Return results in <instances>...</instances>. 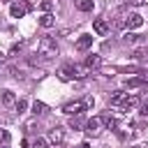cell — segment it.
<instances>
[{
    "instance_id": "9c48e42d",
    "label": "cell",
    "mask_w": 148,
    "mask_h": 148,
    "mask_svg": "<svg viewBox=\"0 0 148 148\" xmlns=\"http://www.w3.org/2000/svg\"><path fill=\"white\" fill-rule=\"evenodd\" d=\"M90 46H92V37H90V35H81V37L76 39V49H79V51H88Z\"/></svg>"
},
{
    "instance_id": "3957f363",
    "label": "cell",
    "mask_w": 148,
    "mask_h": 148,
    "mask_svg": "<svg viewBox=\"0 0 148 148\" xmlns=\"http://www.w3.org/2000/svg\"><path fill=\"white\" fill-rule=\"evenodd\" d=\"M62 111H65L67 116H81V113L86 111V104H83V102H69V104L62 106Z\"/></svg>"
},
{
    "instance_id": "f1b7e54d",
    "label": "cell",
    "mask_w": 148,
    "mask_h": 148,
    "mask_svg": "<svg viewBox=\"0 0 148 148\" xmlns=\"http://www.w3.org/2000/svg\"><path fill=\"white\" fill-rule=\"evenodd\" d=\"M0 148H9V146H0Z\"/></svg>"
},
{
    "instance_id": "8992f818",
    "label": "cell",
    "mask_w": 148,
    "mask_h": 148,
    "mask_svg": "<svg viewBox=\"0 0 148 148\" xmlns=\"http://www.w3.org/2000/svg\"><path fill=\"white\" fill-rule=\"evenodd\" d=\"M69 72H72V79H86L90 69L86 65H69Z\"/></svg>"
},
{
    "instance_id": "cb8c5ba5",
    "label": "cell",
    "mask_w": 148,
    "mask_h": 148,
    "mask_svg": "<svg viewBox=\"0 0 148 148\" xmlns=\"http://www.w3.org/2000/svg\"><path fill=\"white\" fill-rule=\"evenodd\" d=\"M146 53H148V46H143V49H136V51H134V58H139V60H141V58H146Z\"/></svg>"
},
{
    "instance_id": "83f0119b",
    "label": "cell",
    "mask_w": 148,
    "mask_h": 148,
    "mask_svg": "<svg viewBox=\"0 0 148 148\" xmlns=\"http://www.w3.org/2000/svg\"><path fill=\"white\" fill-rule=\"evenodd\" d=\"M2 62H5V53H0V65H2Z\"/></svg>"
},
{
    "instance_id": "6da1fadb",
    "label": "cell",
    "mask_w": 148,
    "mask_h": 148,
    "mask_svg": "<svg viewBox=\"0 0 148 148\" xmlns=\"http://www.w3.org/2000/svg\"><path fill=\"white\" fill-rule=\"evenodd\" d=\"M37 51H39V56H42V58L51 60V58H56V56H58V44H56V39H53V37H42V39L37 42Z\"/></svg>"
},
{
    "instance_id": "7a4b0ae2",
    "label": "cell",
    "mask_w": 148,
    "mask_h": 148,
    "mask_svg": "<svg viewBox=\"0 0 148 148\" xmlns=\"http://www.w3.org/2000/svg\"><path fill=\"white\" fill-rule=\"evenodd\" d=\"M28 12H30V9H28V5H23V2H12V5H9V16H12V18H23Z\"/></svg>"
},
{
    "instance_id": "d6986e66",
    "label": "cell",
    "mask_w": 148,
    "mask_h": 148,
    "mask_svg": "<svg viewBox=\"0 0 148 148\" xmlns=\"http://www.w3.org/2000/svg\"><path fill=\"white\" fill-rule=\"evenodd\" d=\"M32 113H35V116L46 113V104H44V102H35V104H32Z\"/></svg>"
},
{
    "instance_id": "2e32d148",
    "label": "cell",
    "mask_w": 148,
    "mask_h": 148,
    "mask_svg": "<svg viewBox=\"0 0 148 148\" xmlns=\"http://www.w3.org/2000/svg\"><path fill=\"white\" fill-rule=\"evenodd\" d=\"M99 118H102V123H104V125H106L109 130H116V127H118V120H116V118H111L109 113H102Z\"/></svg>"
},
{
    "instance_id": "30bf717a",
    "label": "cell",
    "mask_w": 148,
    "mask_h": 148,
    "mask_svg": "<svg viewBox=\"0 0 148 148\" xmlns=\"http://www.w3.org/2000/svg\"><path fill=\"white\" fill-rule=\"evenodd\" d=\"M83 65H86L88 69H97V67L102 65V58H99L97 53H90V56L86 58V62H83Z\"/></svg>"
},
{
    "instance_id": "484cf974",
    "label": "cell",
    "mask_w": 148,
    "mask_h": 148,
    "mask_svg": "<svg viewBox=\"0 0 148 148\" xmlns=\"http://www.w3.org/2000/svg\"><path fill=\"white\" fill-rule=\"evenodd\" d=\"M69 127H72V130H76V127H81V120H79L76 116H72V120H69Z\"/></svg>"
},
{
    "instance_id": "d4e9b609",
    "label": "cell",
    "mask_w": 148,
    "mask_h": 148,
    "mask_svg": "<svg viewBox=\"0 0 148 148\" xmlns=\"http://www.w3.org/2000/svg\"><path fill=\"white\" fill-rule=\"evenodd\" d=\"M83 104H86V109H92V106H95V97H92V95H88V97L83 99Z\"/></svg>"
},
{
    "instance_id": "8fae6325",
    "label": "cell",
    "mask_w": 148,
    "mask_h": 148,
    "mask_svg": "<svg viewBox=\"0 0 148 148\" xmlns=\"http://www.w3.org/2000/svg\"><path fill=\"white\" fill-rule=\"evenodd\" d=\"M143 86H146V79L143 76H132V79L125 81V88H130V90L132 88H143Z\"/></svg>"
},
{
    "instance_id": "277c9868",
    "label": "cell",
    "mask_w": 148,
    "mask_h": 148,
    "mask_svg": "<svg viewBox=\"0 0 148 148\" xmlns=\"http://www.w3.org/2000/svg\"><path fill=\"white\" fill-rule=\"evenodd\" d=\"M143 25V16L141 14H127L125 16V28H130V30H134V28H141Z\"/></svg>"
},
{
    "instance_id": "4316f807",
    "label": "cell",
    "mask_w": 148,
    "mask_h": 148,
    "mask_svg": "<svg viewBox=\"0 0 148 148\" xmlns=\"http://www.w3.org/2000/svg\"><path fill=\"white\" fill-rule=\"evenodd\" d=\"M130 2H132V5H146L148 0H130Z\"/></svg>"
},
{
    "instance_id": "e0dca14e",
    "label": "cell",
    "mask_w": 148,
    "mask_h": 148,
    "mask_svg": "<svg viewBox=\"0 0 148 148\" xmlns=\"http://www.w3.org/2000/svg\"><path fill=\"white\" fill-rule=\"evenodd\" d=\"M37 7H39L44 14H51V12H53V0H39Z\"/></svg>"
},
{
    "instance_id": "52a82bcc",
    "label": "cell",
    "mask_w": 148,
    "mask_h": 148,
    "mask_svg": "<svg viewBox=\"0 0 148 148\" xmlns=\"http://www.w3.org/2000/svg\"><path fill=\"white\" fill-rule=\"evenodd\" d=\"M49 139H51L53 143H62V141H65V127H60V125H56V127L51 130V134H49Z\"/></svg>"
},
{
    "instance_id": "603a6c76",
    "label": "cell",
    "mask_w": 148,
    "mask_h": 148,
    "mask_svg": "<svg viewBox=\"0 0 148 148\" xmlns=\"http://www.w3.org/2000/svg\"><path fill=\"white\" fill-rule=\"evenodd\" d=\"M32 148H46V139H44V136H37V139L32 141Z\"/></svg>"
},
{
    "instance_id": "4fadbf2b",
    "label": "cell",
    "mask_w": 148,
    "mask_h": 148,
    "mask_svg": "<svg viewBox=\"0 0 148 148\" xmlns=\"http://www.w3.org/2000/svg\"><path fill=\"white\" fill-rule=\"evenodd\" d=\"M74 5H76V9H79V12H92L95 0H76Z\"/></svg>"
},
{
    "instance_id": "f546056e",
    "label": "cell",
    "mask_w": 148,
    "mask_h": 148,
    "mask_svg": "<svg viewBox=\"0 0 148 148\" xmlns=\"http://www.w3.org/2000/svg\"><path fill=\"white\" fill-rule=\"evenodd\" d=\"M16 2H23V0H16Z\"/></svg>"
},
{
    "instance_id": "44dd1931",
    "label": "cell",
    "mask_w": 148,
    "mask_h": 148,
    "mask_svg": "<svg viewBox=\"0 0 148 148\" xmlns=\"http://www.w3.org/2000/svg\"><path fill=\"white\" fill-rule=\"evenodd\" d=\"M9 139H12V134L7 130H0V146H9Z\"/></svg>"
},
{
    "instance_id": "ffe728a7",
    "label": "cell",
    "mask_w": 148,
    "mask_h": 148,
    "mask_svg": "<svg viewBox=\"0 0 148 148\" xmlns=\"http://www.w3.org/2000/svg\"><path fill=\"white\" fill-rule=\"evenodd\" d=\"M123 42H125V44H136V42H139V35H134V32H125Z\"/></svg>"
},
{
    "instance_id": "5bb4252c",
    "label": "cell",
    "mask_w": 148,
    "mask_h": 148,
    "mask_svg": "<svg viewBox=\"0 0 148 148\" xmlns=\"http://www.w3.org/2000/svg\"><path fill=\"white\" fill-rule=\"evenodd\" d=\"M2 104L5 106H14L16 104V95L12 90H2Z\"/></svg>"
},
{
    "instance_id": "5b68a950",
    "label": "cell",
    "mask_w": 148,
    "mask_h": 148,
    "mask_svg": "<svg viewBox=\"0 0 148 148\" xmlns=\"http://www.w3.org/2000/svg\"><path fill=\"white\" fill-rule=\"evenodd\" d=\"M99 130H102V118H90V120L86 123V132H88L90 136H97Z\"/></svg>"
},
{
    "instance_id": "ba28073f",
    "label": "cell",
    "mask_w": 148,
    "mask_h": 148,
    "mask_svg": "<svg viewBox=\"0 0 148 148\" xmlns=\"http://www.w3.org/2000/svg\"><path fill=\"white\" fill-rule=\"evenodd\" d=\"M92 30H95L97 35H106V32H109V23H106L104 18H95V21H92Z\"/></svg>"
},
{
    "instance_id": "ac0fdd59",
    "label": "cell",
    "mask_w": 148,
    "mask_h": 148,
    "mask_svg": "<svg viewBox=\"0 0 148 148\" xmlns=\"http://www.w3.org/2000/svg\"><path fill=\"white\" fill-rule=\"evenodd\" d=\"M56 74H58V79H60V81H69V79H72V72H69V65H67V67H60V69H58Z\"/></svg>"
},
{
    "instance_id": "7c38bea8",
    "label": "cell",
    "mask_w": 148,
    "mask_h": 148,
    "mask_svg": "<svg viewBox=\"0 0 148 148\" xmlns=\"http://www.w3.org/2000/svg\"><path fill=\"white\" fill-rule=\"evenodd\" d=\"M125 99H127V92H125V90H113V92H111V104H113V106H120Z\"/></svg>"
},
{
    "instance_id": "9a60e30c",
    "label": "cell",
    "mask_w": 148,
    "mask_h": 148,
    "mask_svg": "<svg viewBox=\"0 0 148 148\" xmlns=\"http://www.w3.org/2000/svg\"><path fill=\"white\" fill-rule=\"evenodd\" d=\"M39 25H42V28H53V25H56V18H53V14H42V18H39Z\"/></svg>"
},
{
    "instance_id": "7402d4cb",
    "label": "cell",
    "mask_w": 148,
    "mask_h": 148,
    "mask_svg": "<svg viewBox=\"0 0 148 148\" xmlns=\"http://www.w3.org/2000/svg\"><path fill=\"white\" fill-rule=\"evenodd\" d=\"M14 109H16V113H23V111L28 109V102H25V99H18V102L14 104Z\"/></svg>"
}]
</instances>
